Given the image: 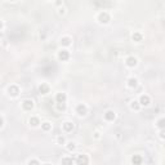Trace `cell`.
Wrapping results in <instances>:
<instances>
[{
    "label": "cell",
    "instance_id": "cell-1",
    "mask_svg": "<svg viewBox=\"0 0 165 165\" xmlns=\"http://www.w3.org/2000/svg\"><path fill=\"white\" fill-rule=\"evenodd\" d=\"M75 164L76 165H88L89 164L88 155H85V153H79V155L76 156V159H75Z\"/></svg>",
    "mask_w": 165,
    "mask_h": 165
},
{
    "label": "cell",
    "instance_id": "cell-2",
    "mask_svg": "<svg viewBox=\"0 0 165 165\" xmlns=\"http://www.w3.org/2000/svg\"><path fill=\"white\" fill-rule=\"evenodd\" d=\"M97 19H98V22H99V23L106 25V23H108V22H110V14L107 13L106 10H103V12H101L99 14H98Z\"/></svg>",
    "mask_w": 165,
    "mask_h": 165
},
{
    "label": "cell",
    "instance_id": "cell-3",
    "mask_svg": "<svg viewBox=\"0 0 165 165\" xmlns=\"http://www.w3.org/2000/svg\"><path fill=\"white\" fill-rule=\"evenodd\" d=\"M70 58V52L67 50V49H61L58 52V59L62 61V62H66V61H68Z\"/></svg>",
    "mask_w": 165,
    "mask_h": 165
},
{
    "label": "cell",
    "instance_id": "cell-4",
    "mask_svg": "<svg viewBox=\"0 0 165 165\" xmlns=\"http://www.w3.org/2000/svg\"><path fill=\"white\" fill-rule=\"evenodd\" d=\"M76 114L79 115V116H85V115L88 114V108H86V106L83 105V103L77 105L76 106Z\"/></svg>",
    "mask_w": 165,
    "mask_h": 165
},
{
    "label": "cell",
    "instance_id": "cell-5",
    "mask_svg": "<svg viewBox=\"0 0 165 165\" xmlns=\"http://www.w3.org/2000/svg\"><path fill=\"white\" fill-rule=\"evenodd\" d=\"M22 108H23L25 111H31V110L34 108V101L32 99H25L23 102H22Z\"/></svg>",
    "mask_w": 165,
    "mask_h": 165
},
{
    "label": "cell",
    "instance_id": "cell-6",
    "mask_svg": "<svg viewBox=\"0 0 165 165\" xmlns=\"http://www.w3.org/2000/svg\"><path fill=\"white\" fill-rule=\"evenodd\" d=\"M125 65L128 66V67H135V66L138 65V59L135 58V57L130 56V57H128V58L125 59Z\"/></svg>",
    "mask_w": 165,
    "mask_h": 165
},
{
    "label": "cell",
    "instance_id": "cell-7",
    "mask_svg": "<svg viewBox=\"0 0 165 165\" xmlns=\"http://www.w3.org/2000/svg\"><path fill=\"white\" fill-rule=\"evenodd\" d=\"M8 93H9L10 97H17V95L19 94V88L17 85H10L9 88H8Z\"/></svg>",
    "mask_w": 165,
    "mask_h": 165
},
{
    "label": "cell",
    "instance_id": "cell-8",
    "mask_svg": "<svg viewBox=\"0 0 165 165\" xmlns=\"http://www.w3.org/2000/svg\"><path fill=\"white\" fill-rule=\"evenodd\" d=\"M150 102H151V99H150V97L147 94H143L139 97V101H138V103H139V106H148Z\"/></svg>",
    "mask_w": 165,
    "mask_h": 165
},
{
    "label": "cell",
    "instance_id": "cell-9",
    "mask_svg": "<svg viewBox=\"0 0 165 165\" xmlns=\"http://www.w3.org/2000/svg\"><path fill=\"white\" fill-rule=\"evenodd\" d=\"M103 117H105L106 121H114L115 117H116V114H115L114 111H111V110H108V111L105 112V115H103Z\"/></svg>",
    "mask_w": 165,
    "mask_h": 165
},
{
    "label": "cell",
    "instance_id": "cell-10",
    "mask_svg": "<svg viewBox=\"0 0 165 165\" xmlns=\"http://www.w3.org/2000/svg\"><path fill=\"white\" fill-rule=\"evenodd\" d=\"M66 101H67V95H66V93H63V92L57 93V95H56V102L57 103H66Z\"/></svg>",
    "mask_w": 165,
    "mask_h": 165
},
{
    "label": "cell",
    "instance_id": "cell-11",
    "mask_svg": "<svg viewBox=\"0 0 165 165\" xmlns=\"http://www.w3.org/2000/svg\"><path fill=\"white\" fill-rule=\"evenodd\" d=\"M72 129H74V124L71 123V121H65V123L62 124V130L66 133H70L72 132Z\"/></svg>",
    "mask_w": 165,
    "mask_h": 165
},
{
    "label": "cell",
    "instance_id": "cell-12",
    "mask_svg": "<svg viewBox=\"0 0 165 165\" xmlns=\"http://www.w3.org/2000/svg\"><path fill=\"white\" fill-rule=\"evenodd\" d=\"M49 90H50V88H49V85H48L47 83H41V84L39 85V92H40V94H48Z\"/></svg>",
    "mask_w": 165,
    "mask_h": 165
},
{
    "label": "cell",
    "instance_id": "cell-13",
    "mask_svg": "<svg viewBox=\"0 0 165 165\" xmlns=\"http://www.w3.org/2000/svg\"><path fill=\"white\" fill-rule=\"evenodd\" d=\"M128 86L130 89H134V88H137V85H138V80L135 79V77H129L128 79Z\"/></svg>",
    "mask_w": 165,
    "mask_h": 165
},
{
    "label": "cell",
    "instance_id": "cell-14",
    "mask_svg": "<svg viewBox=\"0 0 165 165\" xmlns=\"http://www.w3.org/2000/svg\"><path fill=\"white\" fill-rule=\"evenodd\" d=\"M61 165H74V159L71 156H66L61 160Z\"/></svg>",
    "mask_w": 165,
    "mask_h": 165
},
{
    "label": "cell",
    "instance_id": "cell-15",
    "mask_svg": "<svg viewBox=\"0 0 165 165\" xmlns=\"http://www.w3.org/2000/svg\"><path fill=\"white\" fill-rule=\"evenodd\" d=\"M132 164L133 165H141L142 164V156L141 155H133L132 156Z\"/></svg>",
    "mask_w": 165,
    "mask_h": 165
},
{
    "label": "cell",
    "instance_id": "cell-16",
    "mask_svg": "<svg viewBox=\"0 0 165 165\" xmlns=\"http://www.w3.org/2000/svg\"><path fill=\"white\" fill-rule=\"evenodd\" d=\"M28 123H30V125H32V126H39L40 125V120H39V117H36V116H31L30 120H28Z\"/></svg>",
    "mask_w": 165,
    "mask_h": 165
},
{
    "label": "cell",
    "instance_id": "cell-17",
    "mask_svg": "<svg viewBox=\"0 0 165 165\" xmlns=\"http://www.w3.org/2000/svg\"><path fill=\"white\" fill-rule=\"evenodd\" d=\"M66 148H67V151H70V152H72V151H75V148H76V143L75 142H67L66 143Z\"/></svg>",
    "mask_w": 165,
    "mask_h": 165
},
{
    "label": "cell",
    "instance_id": "cell-18",
    "mask_svg": "<svg viewBox=\"0 0 165 165\" xmlns=\"http://www.w3.org/2000/svg\"><path fill=\"white\" fill-rule=\"evenodd\" d=\"M41 129L44 130V132H49V130H52V124L49 123V121H44V123L41 124Z\"/></svg>",
    "mask_w": 165,
    "mask_h": 165
},
{
    "label": "cell",
    "instance_id": "cell-19",
    "mask_svg": "<svg viewBox=\"0 0 165 165\" xmlns=\"http://www.w3.org/2000/svg\"><path fill=\"white\" fill-rule=\"evenodd\" d=\"M61 44L65 45V47H68V45L71 44V37H68V36L62 37V39H61Z\"/></svg>",
    "mask_w": 165,
    "mask_h": 165
},
{
    "label": "cell",
    "instance_id": "cell-20",
    "mask_svg": "<svg viewBox=\"0 0 165 165\" xmlns=\"http://www.w3.org/2000/svg\"><path fill=\"white\" fill-rule=\"evenodd\" d=\"M132 39H133V41L139 43V41H142L143 36H142V34H139V32H134V34H133V36H132Z\"/></svg>",
    "mask_w": 165,
    "mask_h": 165
},
{
    "label": "cell",
    "instance_id": "cell-21",
    "mask_svg": "<svg viewBox=\"0 0 165 165\" xmlns=\"http://www.w3.org/2000/svg\"><path fill=\"white\" fill-rule=\"evenodd\" d=\"M130 108L134 110V111H138V110L141 108L139 103H138V101H133V102H130Z\"/></svg>",
    "mask_w": 165,
    "mask_h": 165
},
{
    "label": "cell",
    "instance_id": "cell-22",
    "mask_svg": "<svg viewBox=\"0 0 165 165\" xmlns=\"http://www.w3.org/2000/svg\"><path fill=\"white\" fill-rule=\"evenodd\" d=\"M57 143L58 144H66L65 137H63V135H58V137H57Z\"/></svg>",
    "mask_w": 165,
    "mask_h": 165
},
{
    "label": "cell",
    "instance_id": "cell-23",
    "mask_svg": "<svg viewBox=\"0 0 165 165\" xmlns=\"http://www.w3.org/2000/svg\"><path fill=\"white\" fill-rule=\"evenodd\" d=\"M27 165H40V163H39V160H36V159H31V160L27 163Z\"/></svg>",
    "mask_w": 165,
    "mask_h": 165
},
{
    "label": "cell",
    "instance_id": "cell-24",
    "mask_svg": "<svg viewBox=\"0 0 165 165\" xmlns=\"http://www.w3.org/2000/svg\"><path fill=\"white\" fill-rule=\"evenodd\" d=\"M57 108H58L59 111H65V110H66V103H58Z\"/></svg>",
    "mask_w": 165,
    "mask_h": 165
},
{
    "label": "cell",
    "instance_id": "cell-25",
    "mask_svg": "<svg viewBox=\"0 0 165 165\" xmlns=\"http://www.w3.org/2000/svg\"><path fill=\"white\" fill-rule=\"evenodd\" d=\"M164 121H165V120H164L163 117H161L160 120H159V123H157V126H159V128H160V129H163V128H164Z\"/></svg>",
    "mask_w": 165,
    "mask_h": 165
},
{
    "label": "cell",
    "instance_id": "cell-26",
    "mask_svg": "<svg viewBox=\"0 0 165 165\" xmlns=\"http://www.w3.org/2000/svg\"><path fill=\"white\" fill-rule=\"evenodd\" d=\"M3 125H4V119H3L1 116H0V128H1Z\"/></svg>",
    "mask_w": 165,
    "mask_h": 165
},
{
    "label": "cell",
    "instance_id": "cell-27",
    "mask_svg": "<svg viewBox=\"0 0 165 165\" xmlns=\"http://www.w3.org/2000/svg\"><path fill=\"white\" fill-rule=\"evenodd\" d=\"M94 138H95V139H98V138H99V133H98V132L94 133Z\"/></svg>",
    "mask_w": 165,
    "mask_h": 165
},
{
    "label": "cell",
    "instance_id": "cell-28",
    "mask_svg": "<svg viewBox=\"0 0 165 165\" xmlns=\"http://www.w3.org/2000/svg\"><path fill=\"white\" fill-rule=\"evenodd\" d=\"M59 14H65V9H63V8H61L59 9Z\"/></svg>",
    "mask_w": 165,
    "mask_h": 165
},
{
    "label": "cell",
    "instance_id": "cell-29",
    "mask_svg": "<svg viewBox=\"0 0 165 165\" xmlns=\"http://www.w3.org/2000/svg\"><path fill=\"white\" fill-rule=\"evenodd\" d=\"M160 138H161V139H163V138H164V132H163V130H161V132H160Z\"/></svg>",
    "mask_w": 165,
    "mask_h": 165
},
{
    "label": "cell",
    "instance_id": "cell-30",
    "mask_svg": "<svg viewBox=\"0 0 165 165\" xmlns=\"http://www.w3.org/2000/svg\"><path fill=\"white\" fill-rule=\"evenodd\" d=\"M1 28H3V22L0 21V30H1Z\"/></svg>",
    "mask_w": 165,
    "mask_h": 165
},
{
    "label": "cell",
    "instance_id": "cell-31",
    "mask_svg": "<svg viewBox=\"0 0 165 165\" xmlns=\"http://www.w3.org/2000/svg\"><path fill=\"white\" fill-rule=\"evenodd\" d=\"M43 165H52L50 163H45V164H43Z\"/></svg>",
    "mask_w": 165,
    "mask_h": 165
}]
</instances>
